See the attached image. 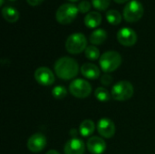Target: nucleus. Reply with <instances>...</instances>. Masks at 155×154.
<instances>
[{"label": "nucleus", "instance_id": "f257e3e1", "mask_svg": "<svg viewBox=\"0 0 155 154\" xmlns=\"http://www.w3.org/2000/svg\"><path fill=\"white\" fill-rule=\"evenodd\" d=\"M54 72L57 77L63 80H71L79 73L77 62L71 57H61L54 64Z\"/></svg>", "mask_w": 155, "mask_h": 154}, {"label": "nucleus", "instance_id": "f03ea898", "mask_svg": "<svg viewBox=\"0 0 155 154\" xmlns=\"http://www.w3.org/2000/svg\"><path fill=\"white\" fill-rule=\"evenodd\" d=\"M121 64L122 56L118 52L115 51H107L104 53L99 59L100 67L105 74L115 71L119 68Z\"/></svg>", "mask_w": 155, "mask_h": 154}, {"label": "nucleus", "instance_id": "7ed1b4c3", "mask_svg": "<svg viewBox=\"0 0 155 154\" xmlns=\"http://www.w3.org/2000/svg\"><path fill=\"white\" fill-rule=\"evenodd\" d=\"M78 7L75 5L67 3L61 5L55 13V19L61 25L71 24L78 15Z\"/></svg>", "mask_w": 155, "mask_h": 154}, {"label": "nucleus", "instance_id": "20e7f679", "mask_svg": "<svg viewBox=\"0 0 155 154\" xmlns=\"http://www.w3.org/2000/svg\"><path fill=\"white\" fill-rule=\"evenodd\" d=\"M87 39L82 33H74L68 36L65 41V49L72 54H77L85 51Z\"/></svg>", "mask_w": 155, "mask_h": 154}, {"label": "nucleus", "instance_id": "39448f33", "mask_svg": "<svg viewBox=\"0 0 155 154\" xmlns=\"http://www.w3.org/2000/svg\"><path fill=\"white\" fill-rule=\"evenodd\" d=\"M134 86L130 82L120 81L113 86L111 95L115 101L123 102L131 99L134 95Z\"/></svg>", "mask_w": 155, "mask_h": 154}, {"label": "nucleus", "instance_id": "423d86ee", "mask_svg": "<svg viewBox=\"0 0 155 154\" xmlns=\"http://www.w3.org/2000/svg\"><path fill=\"white\" fill-rule=\"evenodd\" d=\"M144 14V8L138 0H131L124 7V18L129 23L139 21Z\"/></svg>", "mask_w": 155, "mask_h": 154}, {"label": "nucleus", "instance_id": "0eeeda50", "mask_svg": "<svg viewBox=\"0 0 155 154\" xmlns=\"http://www.w3.org/2000/svg\"><path fill=\"white\" fill-rule=\"evenodd\" d=\"M70 93L76 98H86L92 93L91 84L84 79H75L69 85Z\"/></svg>", "mask_w": 155, "mask_h": 154}, {"label": "nucleus", "instance_id": "6e6552de", "mask_svg": "<svg viewBox=\"0 0 155 154\" xmlns=\"http://www.w3.org/2000/svg\"><path fill=\"white\" fill-rule=\"evenodd\" d=\"M117 40L124 46H133L137 42V34L132 28L124 27L118 31Z\"/></svg>", "mask_w": 155, "mask_h": 154}, {"label": "nucleus", "instance_id": "1a4fd4ad", "mask_svg": "<svg viewBox=\"0 0 155 154\" xmlns=\"http://www.w3.org/2000/svg\"><path fill=\"white\" fill-rule=\"evenodd\" d=\"M35 81L44 86H49L52 85L54 83V75L53 72L45 66L39 67L35 72Z\"/></svg>", "mask_w": 155, "mask_h": 154}, {"label": "nucleus", "instance_id": "9d476101", "mask_svg": "<svg viewBox=\"0 0 155 154\" xmlns=\"http://www.w3.org/2000/svg\"><path fill=\"white\" fill-rule=\"evenodd\" d=\"M27 148L30 152L36 153L42 152L46 146V138L44 134L37 133L29 137L27 141Z\"/></svg>", "mask_w": 155, "mask_h": 154}, {"label": "nucleus", "instance_id": "9b49d317", "mask_svg": "<svg viewBox=\"0 0 155 154\" xmlns=\"http://www.w3.org/2000/svg\"><path fill=\"white\" fill-rule=\"evenodd\" d=\"M97 131L102 137L109 139L115 133V125L112 120L108 118H102L97 123Z\"/></svg>", "mask_w": 155, "mask_h": 154}, {"label": "nucleus", "instance_id": "f8f14e48", "mask_svg": "<svg viewBox=\"0 0 155 154\" xmlns=\"http://www.w3.org/2000/svg\"><path fill=\"white\" fill-rule=\"evenodd\" d=\"M85 151L84 143L78 138L70 139L64 145V154H84Z\"/></svg>", "mask_w": 155, "mask_h": 154}, {"label": "nucleus", "instance_id": "ddd939ff", "mask_svg": "<svg viewBox=\"0 0 155 154\" xmlns=\"http://www.w3.org/2000/svg\"><path fill=\"white\" fill-rule=\"evenodd\" d=\"M87 149L92 154H103L106 150V143L104 139L93 136L87 141Z\"/></svg>", "mask_w": 155, "mask_h": 154}, {"label": "nucleus", "instance_id": "4468645a", "mask_svg": "<svg viewBox=\"0 0 155 154\" xmlns=\"http://www.w3.org/2000/svg\"><path fill=\"white\" fill-rule=\"evenodd\" d=\"M81 74L87 79L94 80L99 78L101 72L95 64L91 63H85L81 66Z\"/></svg>", "mask_w": 155, "mask_h": 154}, {"label": "nucleus", "instance_id": "2eb2a0df", "mask_svg": "<svg viewBox=\"0 0 155 154\" xmlns=\"http://www.w3.org/2000/svg\"><path fill=\"white\" fill-rule=\"evenodd\" d=\"M102 23V15L99 12H89L84 17V25L88 28H95Z\"/></svg>", "mask_w": 155, "mask_h": 154}, {"label": "nucleus", "instance_id": "dca6fc26", "mask_svg": "<svg viewBox=\"0 0 155 154\" xmlns=\"http://www.w3.org/2000/svg\"><path fill=\"white\" fill-rule=\"evenodd\" d=\"M2 15L8 23H15L19 19V12L13 6L6 5L2 9Z\"/></svg>", "mask_w": 155, "mask_h": 154}, {"label": "nucleus", "instance_id": "f3484780", "mask_svg": "<svg viewBox=\"0 0 155 154\" xmlns=\"http://www.w3.org/2000/svg\"><path fill=\"white\" fill-rule=\"evenodd\" d=\"M107 38V33L104 29H96L90 35V42L94 45H99L104 43Z\"/></svg>", "mask_w": 155, "mask_h": 154}, {"label": "nucleus", "instance_id": "a211bd4d", "mask_svg": "<svg viewBox=\"0 0 155 154\" xmlns=\"http://www.w3.org/2000/svg\"><path fill=\"white\" fill-rule=\"evenodd\" d=\"M94 129H95L94 123L92 120L87 119V120H84L81 123L80 127H79V132H80L82 136L88 137L94 133Z\"/></svg>", "mask_w": 155, "mask_h": 154}, {"label": "nucleus", "instance_id": "6ab92c4d", "mask_svg": "<svg viewBox=\"0 0 155 154\" xmlns=\"http://www.w3.org/2000/svg\"><path fill=\"white\" fill-rule=\"evenodd\" d=\"M105 15L107 22L113 25H117L122 22V15L117 10H109Z\"/></svg>", "mask_w": 155, "mask_h": 154}, {"label": "nucleus", "instance_id": "aec40b11", "mask_svg": "<svg viewBox=\"0 0 155 154\" xmlns=\"http://www.w3.org/2000/svg\"><path fill=\"white\" fill-rule=\"evenodd\" d=\"M84 54H85V56L86 58H88L89 60H92V61H94V60H97V59H100V51L99 49L94 46V45H89L86 47L85 51H84Z\"/></svg>", "mask_w": 155, "mask_h": 154}, {"label": "nucleus", "instance_id": "412c9836", "mask_svg": "<svg viewBox=\"0 0 155 154\" xmlns=\"http://www.w3.org/2000/svg\"><path fill=\"white\" fill-rule=\"evenodd\" d=\"M94 95H95L96 99L102 103H106L111 98L109 92L104 87H98L94 92Z\"/></svg>", "mask_w": 155, "mask_h": 154}, {"label": "nucleus", "instance_id": "4be33fe9", "mask_svg": "<svg viewBox=\"0 0 155 154\" xmlns=\"http://www.w3.org/2000/svg\"><path fill=\"white\" fill-rule=\"evenodd\" d=\"M52 94L55 99H64L67 95V91L64 86L57 85L52 90Z\"/></svg>", "mask_w": 155, "mask_h": 154}, {"label": "nucleus", "instance_id": "5701e85b", "mask_svg": "<svg viewBox=\"0 0 155 154\" xmlns=\"http://www.w3.org/2000/svg\"><path fill=\"white\" fill-rule=\"evenodd\" d=\"M111 0H92V5L94 8L100 11H105L110 5Z\"/></svg>", "mask_w": 155, "mask_h": 154}, {"label": "nucleus", "instance_id": "b1692460", "mask_svg": "<svg viewBox=\"0 0 155 154\" xmlns=\"http://www.w3.org/2000/svg\"><path fill=\"white\" fill-rule=\"evenodd\" d=\"M78 10L79 12H81L82 14H86L87 12L90 11L91 9V3L89 1H86V0H84V1H81L78 5ZM88 14V13H87Z\"/></svg>", "mask_w": 155, "mask_h": 154}, {"label": "nucleus", "instance_id": "393cba45", "mask_svg": "<svg viewBox=\"0 0 155 154\" xmlns=\"http://www.w3.org/2000/svg\"><path fill=\"white\" fill-rule=\"evenodd\" d=\"M113 81H114V79L110 74H104L101 77V83L104 85H110L113 83Z\"/></svg>", "mask_w": 155, "mask_h": 154}, {"label": "nucleus", "instance_id": "a878e982", "mask_svg": "<svg viewBox=\"0 0 155 154\" xmlns=\"http://www.w3.org/2000/svg\"><path fill=\"white\" fill-rule=\"evenodd\" d=\"M26 2L28 3V5H30L31 6H36L41 5L44 0H26Z\"/></svg>", "mask_w": 155, "mask_h": 154}, {"label": "nucleus", "instance_id": "bb28decb", "mask_svg": "<svg viewBox=\"0 0 155 154\" xmlns=\"http://www.w3.org/2000/svg\"><path fill=\"white\" fill-rule=\"evenodd\" d=\"M45 154H60L58 152H56L55 150H50V151H48Z\"/></svg>", "mask_w": 155, "mask_h": 154}, {"label": "nucleus", "instance_id": "cd10ccee", "mask_svg": "<svg viewBox=\"0 0 155 154\" xmlns=\"http://www.w3.org/2000/svg\"><path fill=\"white\" fill-rule=\"evenodd\" d=\"M114 1L116 2L117 4H124V3H125V2H127L129 0H114Z\"/></svg>", "mask_w": 155, "mask_h": 154}, {"label": "nucleus", "instance_id": "c85d7f7f", "mask_svg": "<svg viewBox=\"0 0 155 154\" xmlns=\"http://www.w3.org/2000/svg\"><path fill=\"white\" fill-rule=\"evenodd\" d=\"M4 5V0H1V5Z\"/></svg>", "mask_w": 155, "mask_h": 154}, {"label": "nucleus", "instance_id": "c756f323", "mask_svg": "<svg viewBox=\"0 0 155 154\" xmlns=\"http://www.w3.org/2000/svg\"><path fill=\"white\" fill-rule=\"evenodd\" d=\"M69 1H71V2H77L78 0H69Z\"/></svg>", "mask_w": 155, "mask_h": 154}, {"label": "nucleus", "instance_id": "7c9ffc66", "mask_svg": "<svg viewBox=\"0 0 155 154\" xmlns=\"http://www.w3.org/2000/svg\"><path fill=\"white\" fill-rule=\"evenodd\" d=\"M9 1H15V0H9Z\"/></svg>", "mask_w": 155, "mask_h": 154}]
</instances>
